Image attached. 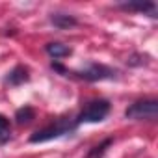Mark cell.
I'll return each mask as SVG.
<instances>
[{"label": "cell", "mask_w": 158, "mask_h": 158, "mask_svg": "<svg viewBox=\"0 0 158 158\" xmlns=\"http://www.w3.org/2000/svg\"><path fill=\"white\" fill-rule=\"evenodd\" d=\"M112 145V139H104L101 145H95L91 151H89V154H88V158H102V154L106 152V149Z\"/></svg>", "instance_id": "9c48e42d"}, {"label": "cell", "mask_w": 158, "mask_h": 158, "mask_svg": "<svg viewBox=\"0 0 158 158\" xmlns=\"http://www.w3.org/2000/svg\"><path fill=\"white\" fill-rule=\"evenodd\" d=\"M34 117H35V112H34V108H30V106H24V108L17 110V114H15V119H17L19 125H26V123H30Z\"/></svg>", "instance_id": "ba28073f"}, {"label": "cell", "mask_w": 158, "mask_h": 158, "mask_svg": "<svg viewBox=\"0 0 158 158\" xmlns=\"http://www.w3.org/2000/svg\"><path fill=\"white\" fill-rule=\"evenodd\" d=\"M28 80V69L26 67H23V65H17L11 73H8V76H6V84H10V86H21L23 82H26Z\"/></svg>", "instance_id": "5b68a950"}, {"label": "cell", "mask_w": 158, "mask_h": 158, "mask_svg": "<svg viewBox=\"0 0 158 158\" xmlns=\"http://www.w3.org/2000/svg\"><path fill=\"white\" fill-rule=\"evenodd\" d=\"M78 74L80 78H84V80H89V82H97V80H106V78H114L115 76V71L106 67V65H99V63H91L88 65L86 69L74 73Z\"/></svg>", "instance_id": "277c9868"}, {"label": "cell", "mask_w": 158, "mask_h": 158, "mask_svg": "<svg viewBox=\"0 0 158 158\" xmlns=\"http://www.w3.org/2000/svg\"><path fill=\"white\" fill-rule=\"evenodd\" d=\"M10 138V121L0 115V141H6Z\"/></svg>", "instance_id": "8fae6325"}, {"label": "cell", "mask_w": 158, "mask_h": 158, "mask_svg": "<svg viewBox=\"0 0 158 158\" xmlns=\"http://www.w3.org/2000/svg\"><path fill=\"white\" fill-rule=\"evenodd\" d=\"M76 121H69V119H58L56 123L34 132L30 136V141L32 143H43V141H50V139H56V138H61L69 132H73L76 128Z\"/></svg>", "instance_id": "6da1fadb"}, {"label": "cell", "mask_w": 158, "mask_h": 158, "mask_svg": "<svg viewBox=\"0 0 158 158\" xmlns=\"http://www.w3.org/2000/svg\"><path fill=\"white\" fill-rule=\"evenodd\" d=\"M50 23H52L56 28H60V30L76 26V19L71 17V15H63V13H52V15H50Z\"/></svg>", "instance_id": "8992f818"}, {"label": "cell", "mask_w": 158, "mask_h": 158, "mask_svg": "<svg viewBox=\"0 0 158 158\" xmlns=\"http://www.w3.org/2000/svg\"><path fill=\"white\" fill-rule=\"evenodd\" d=\"M123 8H125V10H136V11H149L151 15H152L154 10H156V6H154L152 2H143V4H125Z\"/></svg>", "instance_id": "30bf717a"}, {"label": "cell", "mask_w": 158, "mask_h": 158, "mask_svg": "<svg viewBox=\"0 0 158 158\" xmlns=\"http://www.w3.org/2000/svg\"><path fill=\"white\" fill-rule=\"evenodd\" d=\"M158 115V102L154 99H145V101H138L134 104H130L127 110H125V117L127 119H136V121H141V119H156Z\"/></svg>", "instance_id": "7a4b0ae2"}, {"label": "cell", "mask_w": 158, "mask_h": 158, "mask_svg": "<svg viewBox=\"0 0 158 158\" xmlns=\"http://www.w3.org/2000/svg\"><path fill=\"white\" fill-rule=\"evenodd\" d=\"M110 114V102L108 101H91L88 102V106L78 114L76 117V125L80 123H99L102 121L106 115Z\"/></svg>", "instance_id": "3957f363"}, {"label": "cell", "mask_w": 158, "mask_h": 158, "mask_svg": "<svg viewBox=\"0 0 158 158\" xmlns=\"http://www.w3.org/2000/svg\"><path fill=\"white\" fill-rule=\"evenodd\" d=\"M47 52L54 58V60H60V58H65L71 54V48L61 45V43H48L47 45Z\"/></svg>", "instance_id": "52a82bcc"}]
</instances>
